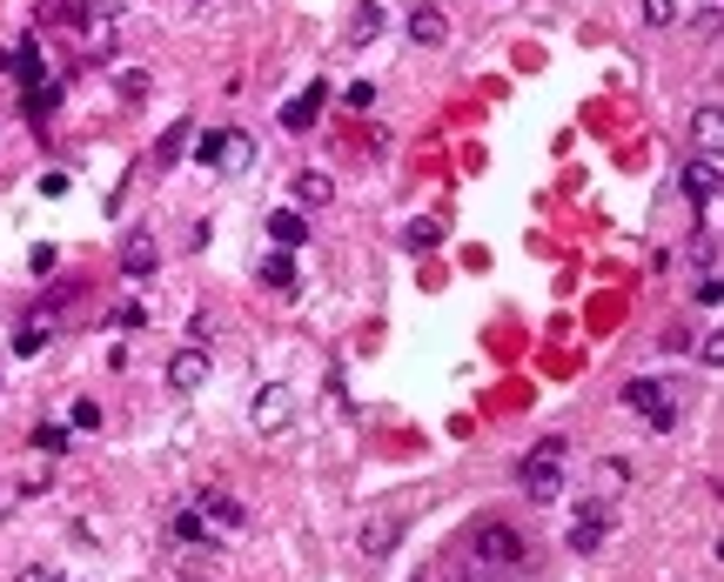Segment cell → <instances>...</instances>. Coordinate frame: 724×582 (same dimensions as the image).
Returning <instances> with one entry per match:
<instances>
[{
    "label": "cell",
    "mask_w": 724,
    "mask_h": 582,
    "mask_svg": "<svg viewBox=\"0 0 724 582\" xmlns=\"http://www.w3.org/2000/svg\"><path fill=\"white\" fill-rule=\"evenodd\" d=\"M563 462H571V442H563V436H543V442L517 462V482H523L530 503H556V495H563Z\"/></svg>",
    "instance_id": "obj_1"
},
{
    "label": "cell",
    "mask_w": 724,
    "mask_h": 582,
    "mask_svg": "<svg viewBox=\"0 0 724 582\" xmlns=\"http://www.w3.org/2000/svg\"><path fill=\"white\" fill-rule=\"evenodd\" d=\"M624 408H630V415H644V422H651L658 436H664V429H678V415H684V408H678V388H671V382H651V375L624 382Z\"/></svg>",
    "instance_id": "obj_2"
},
{
    "label": "cell",
    "mask_w": 724,
    "mask_h": 582,
    "mask_svg": "<svg viewBox=\"0 0 724 582\" xmlns=\"http://www.w3.org/2000/svg\"><path fill=\"white\" fill-rule=\"evenodd\" d=\"M195 154L208 161V168H221V175H241L256 161V134H241V128H208V134H195Z\"/></svg>",
    "instance_id": "obj_3"
},
{
    "label": "cell",
    "mask_w": 724,
    "mask_h": 582,
    "mask_svg": "<svg viewBox=\"0 0 724 582\" xmlns=\"http://www.w3.org/2000/svg\"><path fill=\"white\" fill-rule=\"evenodd\" d=\"M476 562L483 569H523V536L504 529V523H483L476 529Z\"/></svg>",
    "instance_id": "obj_4"
},
{
    "label": "cell",
    "mask_w": 724,
    "mask_h": 582,
    "mask_svg": "<svg viewBox=\"0 0 724 582\" xmlns=\"http://www.w3.org/2000/svg\"><path fill=\"white\" fill-rule=\"evenodd\" d=\"M249 422H256L262 436H275V429H289V422H295V395H289L282 382H269V388H256V395H249Z\"/></svg>",
    "instance_id": "obj_5"
},
{
    "label": "cell",
    "mask_w": 724,
    "mask_h": 582,
    "mask_svg": "<svg viewBox=\"0 0 724 582\" xmlns=\"http://www.w3.org/2000/svg\"><path fill=\"white\" fill-rule=\"evenodd\" d=\"M717 182H724L717 154H691V161H684V201H691L698 215H711V208H717Z\"/></svg>",
    "instance_id": "obj_6"
},
{
    "label": "cell",
    "mask_w": 724,
    "mask_h": 582,
    "mask_svg": "<svg viewBox=\"0 0 724 582\" xmlns=\"http://www.w3.org/2000/svg\"><path fill=\"white\" fill-rule=\"evenodd\" d=\"M202 382H208V349H175L169 355V388L175 395H195Z\"/></svg>",
    "instance_id": "obj_7"
},
{
    "label": "cell",
    "mask_w": 724,
    "mask_h": 582,
    "mask_svg": "<svg viewBox=\"0 0 724 582\" xmlns=\"http://www.w3.org/2000/svg\"><path fill=\"white\" fill-rule=\"evenodd\" d=\"M396 542H402V509H382L376 523H363V556H369V562H382Z\"/></svg>",
    "instance_id": "obj_8"
},
{
    "label": "cell",
    "mask_w": 724,
    "mask_h": 582,
    "mask_svg": "<svg viewBox=\"0 0 724 582\" xmlns=\"http://www.w3.org/2000/svg\"><path fill=\"white\" fill-rule=\"evenodd\" d=\"M195 509H202V523H221V529H241V523H249V509H241L235 495H221V488H202Z\"/></svg>",
    "instance_id": "obj_9"
},
{
    "label": "cell",
    "mask_w": 724,
    "mask_h": 582,
    "mask_svg": "<svg viewBox=\"0 0 724 582\" xmlns=\"http://www.w3.org/2000/svg\"><path fill=\"white\" fill-rule=\"evenodd\" d=\"M322 101H329V88H322V80H309V88H302V95L282 108V128H289V134H302V128L322 114Z\"/></svg>",
    "instance_id": "obj_10"
},
{
    "label": "cell",
    "mask_w": 724,
    "mask_h": 582,
    "mask_svg": "<svg viewBox=\"0 0 724 582\" xmlns=\"http://www.w3.org/2000/svg\"><path fill=\"white\" fill-rule=\"evenodd\" d=\"M584 509H591V516L571 523V549H577V556H591V549L604 542V529H610V503H584Z\"/></svg>",
    "instance_id": "obj_11"
},
{
    "label": "cell",
    "mask_w": 724,
    "mask_h": 582,
    "mask_svg": "<svg viewBox=\"0 0 724 582\" xmlns=\"http://www.w3.org/2000/svg\"><path fill=\"white\" fill-rule=\"evenodd\" d=\"M410 41H417V47H443V41H450V14H443V8H417V14H410Z\"/></svg>",
    "instance_id": "obj_12"
},
{
    "label": "cell",
    "mask_w": 724,
    "mask_h": 582,
    "mask_svg": "<svg viewBox=\"0 0 724 582\" xmlns=\"http://www.w3.org/2000/svg\"><path fill=\"white\" fill-rule=\"evenodd\" d=\"M121 275H134V282H141V275H154V234H141V228H134V234L121 241Z\"/></svg>",
    "instance_id": "obj_13"
},
{
    "label": "cell",
    "mask_w": 724,
    "mask_h": 582,
    "mask_svg": "<svg viewBox=\"0 0 724 582\" xmlns=\"http://www.w3.org/2000/svg\"><path fill=\"white\" fill-rule=\"evenodd\" d=\"M269 234H275V248H289V255H295V248L309 241V221H302L295 208H275V215H269Z\"/></svg>",
    "instance_id": "obj_14"
},
{
    "label": "cell",
    "mask_w": 724,
    "mask_h": 582,
    "mask_svg": "<svg viewBox=\"0 0 724 582\" xmlns=\"http://www.w3.org/2000/svg\"><path fill=\"white\" fill-rule=\"evenodd\" d=\"M691 134H698V154H717L724 147V114L717 108H698L691 114Z\"/></svg>",
    "instance_id": "obj_15"
},
{
    "label": "cell",
    "mask_w": 724,
    "mask_h": 582,
    "mask_svg": "<svg viewBox=\"0 0 724 582\" xmlns=\"http://www.w3.org/2000/svg\"><path fill=\"white\" fill-rule=\"evenodd\" d=\"M329 195H336V182H329V175H315V168H309V175H295V201H302V208H329Z\"/></svg>",
    "instance_id": "obj_16"
},
{
    "label": "cell",
    "mask_w": 724,
    "mask_h": 582,
    "mask_svg": "<svg viewBox=\"0 0 724 582\" xmlns=\"http://www.w3.org/2000/svg\"><path fill=\"white\" fill-rule=\"evenodd\" d=\"M262 282H269V288H295V262H289V248H275V255L262 262Z\"/></svg>",
    "instance_id": "obj_17"
},
{
    "label": "cell",
    "mask_w": 724,
    "mask_h": 582,
    "mask_svg": "<svg viewBox=\"0 0 724 582\" xmlns=\"http://www.w3.org/2000/svg\"><path fill=\"white\" fill-rule=\"evenodd\" d=\"M188 141H195V128L182 121V128H175L169 141H161V154H154V168H169V161H182V154H188Z\"/></svg>",
    "instance_id": "obj_18"
},
{
    "label": "cell",
    "mask_w": 724,
    "mask_h": 582,
    "mask_svg": "<svg viewBox=\"0 0 724 582\" xmlns=\"http://www.w3.org/2000/svg\"><path fill=\"white\" fill-rule=\"evenodd\" d=\"M34 449H41V455H67V429H61V422H41V429H34Z\"/></svg>",
    "instance_id": "obj_19"
},
{
    "label": "cell",
    "mask_w": 724,
    "mask_h": 582,
    "mask_svg": "<svg viewBox=\"0 0 724 582\" xmlns=\"http://www.w3.org/2000/svg\"><path fill=\"white\" fill-rule=\"evenodd\" d=\"M376 28H382V14H376V0H369V8H356V21H349V41H376Z\"/></svg>",
    "instance_id": "obj_20"
},
{
    "label": "cell",
    "mask_w": 724,
    "mask_h": 582,
    "mask_svg": "<svg viewBox=\"0 0 724 582\" xmlns=\"http://www.w3.org/2000/svg\"><path fill=\"white\" fill-rule=\"evenodd\" d=\"M202 536H208L202 509H182V516H175V542H202Z\"/></svg>",
    "instance_id": "obj_21"
},
{
    "label": "cell",
    "mask_w": 724,
    "mask_h": 582,
    "mask_svg": "<svg viewBox=\"0 0 724 582\" xmlns=\"http://www.w3.org/2000/svg\"><path fill=\"white\" fill-rule=\"evenodd\" d=\"M41 342H47V321L34 315V321L21 328V342H14V349H21V355H41Z\"/></svg>",
    "instance_id": "obj_22"
},
{
    "label": "cell",
    "mask_w": 724,
    "mask_h": 582,
    "mask_svg": "<svg viewBox=\"0 0 724 582\" xmlns=\"http://www.w3.org/2000/svg\"><path fill=\"white\" fill-rule=\"evenodd\" d=\"M644 21H651V28H671V21H678V0H644Z\"/></svg>",
    "instance_id": "obj_23"
},
{
    "label": "cell",
    "mask_w": 724,
    "mask_h": 582,
    "mask_svg": "<svg viewBox=\"0 0 724 582\" xmlns=\"http://www.w3.org/2000/svg\"><path fill=\"white\" fill-rule=\"evenodd\" d=\"M74 429H101V408L95 402H74Z\"/></svg>",
    "instance_id": "obj_24"
},
{
    "label": "cell",
    "mask_w": 724,
    "mask_h": 582,
    "mask_svg": "<svg viewBox=\"0 0 724 582\" xmlns=\"http://www.w3.org/2000/svg\"><path fill=\"white\" fill-rule=\"evenodd\" d=\"M417 582H423V575H417Z\"/></svg>",
    "instance_id": "obj_25"
}]
</instances>
